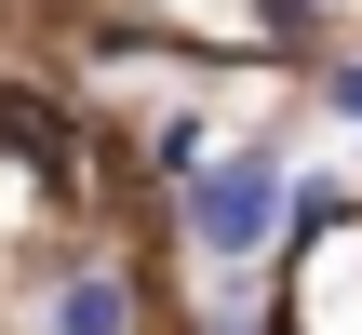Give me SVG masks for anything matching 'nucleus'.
<instances>
[{"label": "nucleus", "instance_id": "nucleus-1", "mask_svg": "<svg viewBox=\"0 0 362 335\" xmlns=\"http://www.w3.org/2000/svg\"><path fill=\"white\" fill-rule=\"evenodd\" d=\"M282 201H296V188H282V161H269V148L202 161V175H188V242H202L215 269H255V255L282 242Z\"/></svg>", "mask_w": 362, "mask_h": 335}, {"label": "nucleus", "instance_id": "nucleus-2", "mask_svg": "<svg viewBox=\"0 0 362 335\" xmlns=\"http://www.w3.org/2000/svg\"><path fill=\"white\" fill-rule=\"evenodd\" d=\"M54 335H134V295H121L107 269H81V282L54 295Z\"/></svg>", "mask_w": 362, "mask_h": 335}, {"label": "nucleus", "instance_id": "nucleus-3", "mask_svg": "<svg viewBox=\"0 0 362 335\" xmlns=\"http://www.w3.org/2000/svg\"><path fill=\"white\" fill-rule=\"evenodd\" d=\"M322 107H336V121L362 134V67H336V81H322Z\"/></svg>", "mask_w": 362, "mask_h": 335}]
</instances>
